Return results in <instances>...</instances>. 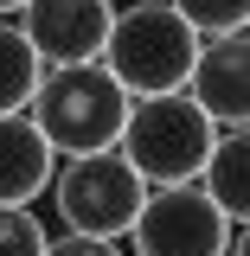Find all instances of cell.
<instances>
[{
    "label": "cell",
    "instance_id": "2",
    "mask_svg": "<svg viewBox=\"0 0 250 256\" xmlns=\"http://www.w3.org/2000/svg\"><path fill=\"white\" fill-rule=\"evenodd\" d=\"M26 116H32V128L45 134L52 154H64V160L71 154H103V148H116V134H122L128 96H122V84L96 58L90 64H45Z\"/></svg>",
    "mask_w": 250,
    "mask_h": 256
},
{
    "label": "cell",
    "instance_id": "12",
    "mask_svg": "<svg viewBox=\"0 0 250 256\" xmlns=\"http://www.w3.org/2000/svg\"><path fill=\"white\" fill-rule=\"evenodd\" d=\"M45 237L32 205H0V256H45Z\"/></svg>",
    "mask_w": 250,
    "mask_h": 256
},
{
    "label": "cell",
    "instance_id": "6",
    "mask_svg": "<svg viewBox=\"0 0 250 256\" xmlns=\"http://www.w3.org/2000/svg\"><path fill=\"white\" fill-rule=\"evenodd\" d=\"M109 20H116V0H26L13 13L39 64H90L109 38Z\"/></svg>",
    "mask_w": 250,
    "mask_h": 256
},
{
    "label": "cell",
    "instance_id": "14",
    "mask_svg": "<svg viewBox=\"0 0 250 256\" xmlns=\"http://www.w3.org/2000/svg\"><path fill=\"white\" fill-rule=\"evenodd\" d=\"M20 6H26V0H0V20H13V13H20Z\"/></svg>",
    "mask_w": 250,
    "mask_h": 256
},
{
    "label": "cell",
    "instance_id": "4",
    "mask_svg": "<svg viewBox=\"0 0 250 256\" xmlns=\"http://www.w3.org/2000/svg\"><path fill=\"white\" fill-rule=\"evenodd\" d=\"M52 212L64 218V230H77V237H109V244H122L135 212H141V173L128 166L116 148H103V154H71L64 166H52Z\"/></svg>",
    "mask_w": 250,
    "mask_h": 256
},
{
    "label": "cell",
    "instance_id": "3",
    "mask_svg": "<svg viewBox=\"0 0 250 256\" xmlns=\"http://www.w3.org/2000/svg\"><path fill=\"white\" fill-rule=\"evenodd\" d=\"M218 141V122L192 102L186 90L173 96H135L116 134V154L141 173V186H186Z\"/></svg>",
    "mask_w": 250,
    "mask_h": 256
},
{
    "label": "cell",
    "instance_id": "5",
    "mask_svg": "<svg viewBox=\"0 0 250 256\" xmlns=\"http://www.w3.org/2000/svg\"><path fill=\"white\" fill-rule=\"evenodd\" d=\"M237 224L192 186H148L128 224V256H231Z\"/></svg>",
    "mask_w": 250,
    "mask_h": 256
},
{
    "label": "cell",
    "instance_id": "8",
    "mask_svg": "<svg viewBox=\"0 0 250 256\" xmlns=\"http://www.w3.org/2000/svg\"><path fill=\"white\" fill-rule=\"evenodd\" d=\"M52 166H58V154L45 148V134L32 128L26 109L0 116V205H32L52 186Z\"/></svg>",
    "mask_w": 250,
    "mask_h": 256
},
{
    "label": "cell",
    "instance_id": "10",
    "mask_svg": "<svg viewBox=\"0 0 250 256\" xmlns=\"http://www.w3.org/2000/svg\"><path fill=\"white\" fill-rule=\"evenodd\" d=\"M39 52L26 45V32L13 26V20H0V116H13V109H26L32 90H39Z\"/></svg>",
    "mask_w": 250,
    "mask_h": 256
},
{
    "label": "cell",
    "instance_id": "7",
    "mask_svg": "<svg viewBox=\"0 0 250 256\" xmlns=\"http://www.w3.org/2000/svg\"><path fill=\"white\" fill-rule=\"evenodd\" d=\"M186 96H192L218 128H244V122H250V32L199 38Z\"/></svg>",
    "mask_w": 250,
    "mask_h": 256
},
{
    "label": "cell",
    "instance_id": "11",
    "mask_svg": "<svg viewBox=\"0 0 250 256\" xmlns=\"http://www.w3.org/2000/svg\"><path fill=\"white\" fill-rule=\"evenodd\" d=\"M167 6H173L199 38H224V32L250 26V0H167Z\"/></svg>",
    "mask_w": 250,
    "mask_h": 256
},
{
    "label": "cell",
    "instance_id": "13",
    "mask_svg": "<svg viewBox=\"0 0 250 256\" xmlns=\"http://www.w3.org/2000/svg\"><path fill=\"white\" fill-rule=\"evenodd\" d=\"M45 256H128V250L109 244V237H77V230H64V237H45Z\"/></svg>",
    "mask_w": 250,
    "mask_h": 256
},
{
    "label": "cell",
    "instance_id": "1",
    "mask_svg": "<svg viewBox=\"0 0 250 256\" xmlns=\"http://www.w3.org/2000/svg\"><path fill=\"white\" fill-rule=\"evenodd\" d=\"M192 58H199V32L167 6V0H135V6H116L109 20V38L96 64L122 84V96H173L186 90Z\"/></svg>",
    "mask_w": 250,
    "mask_h": 256
},
{
    "label": "cell",
    "instance_id": "9",
    "mask_svg": "<svg viewBox=\"0 0 250 256\" xmlns=\"http://www.w3.org/2000/svg\"><path fill=\"white\" fill-rule=\"evenodd\" d=\"M192 186L205 192L231 224L250 218V134L244 128H218V141H212V154H205Z\"/></svg>",
    "mask_w": 250,
    "mask_h": 256
}]
</instances>
